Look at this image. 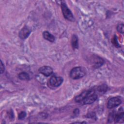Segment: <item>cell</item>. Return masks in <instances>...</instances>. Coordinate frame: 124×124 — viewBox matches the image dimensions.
<instances>
[{"label": "cell", "instance_id": "9c48e42d", "mask_svg": "<svg viewBox=\"0 0 124 124\" xmlns=\"http://www.w3.org/2000/svg\"><path fill=\"white\" fill-rule=\"evenodd\" d=\"M89 93V90H86L82 92L80 94L77 96L75 98V101L77 103H81L83 99L87 96Z\"/></svg>", "mask_w": 124, "mask_h": 124}, {"label": "cell", "instance_id": "6da1fadb", "mask_svg": "<svg viewBox=\"0 0 124 124\" xmlns=\"http://www.w3.org/2000/svg\"><path fill=\"white\" fill-rule=\"evenodd\" d=\"M124 113L123 108H120L118 112L113 111L109 113L108 117V123H110L113 121L115 123H123Z\"/></svg>", "mask_w": 124, "mask_h": 124}, {"label": "cell", "instance_id": "8fae6325", "mask_svg": "<svg viewBox=\"0 0 124 124\" xmlns=\"http://www.w3.org/2000/svg\"><path fill=\"white\" fill-rule=\"evenodd\" d=\"M43 36L45 39L50 42H54L55 40V37L48 31H44L43 33Z\"/></svg>", "mask_w": 124, "mask_h": 124}, {"label": "cell", "instance_id": "4fadbf2b", "mask_svg": "<svg viewBox=\"0 0 124 124\" xmlns=\"http://www.w3.org/2000/svg\"><path fill=\"white\" fill-rule=\"evenodd\" d=\"M124 24L123 23L122 24H119L117 27V31L121 33H122L123 34L124 33Z\"/></svg>", "mask_w": 124, "mask_h": 124}, {"label": "cell", "instance_id": "9a60e30c", "mask_svg": "<svg viewBox=\"0 0 124 124\" xmlns=\"http://www.w3.org/2000/svg\"><path fill=\"white\" fill-rule=\"evenodd\" d=\"M26 116V113L25 111H21L18 115V119L22 120Z\"/></svg>", "mask_w": 124, "mask_h": 124}, {"label": "cell", "instance_id": "277c9868", "mask_svg": "<svg viewBox=\"0 0 124 124\" xmlns=\"http://www.w3.org/2000/svg\"><path fill=\"white\" fill-rule=\"evenodd\" d=\"M61 9L62 13L64 17L68 20V21L73 22L75 21V18L74 17L73 14H72L71 10L68 7L67 4L64 2H62L61 4Z\"/></svg>", "mask_w": 124, "mask_h": 124}, {"label": "cell", "instance_id": "52a82bcc", "mask_svg": "<svg viewBox=\"0 0 124 124\" xmlns=\"http://www.w3.org/2000/svg\"><path fill=\"white\" fill-rule=\"evenodd\" d=\"M39 72L46 77L50 76L53 73V69L49 66H43L38 69Z\"/></svg>", "mask_w": 124, "mask_h": 124}, {"label": "cell", "instance_id": "30bf717a", "mask_svg": "<svg viewBox=\"0 0 124 124\" xmlns=\"http://www.w3.org/2000/svg\"><path fill=\"white\" fill-rule=\"evenodd\" d=\"M71 45L73 49H78V39L76 34H73L71 38Z\"/></svg>", "mask_w": 124, "mask_h": 124}, {"label": "cell", "instance_id": "5b68a950", "mask_svg": "<svg viewBox=\"0 0 124 124\" xmlns=\"http://www.w3.org/2000/svg\"><path fill=\"white\" fill-rule=\"evenodd\" d=\"M122 102L121 98L119 96L113 97L109 98L107 103V108L109 109L113 108L119 106Z\"/></svg>", "mask_w": 124, "mask_h": 124}, {"label": "cell", "instance_id": "2e32d148", "mask_svg": "<svg viewBox=\"0 0 124 124\" xmlns=\"http://www.w3.org/2000/svg\"><path fill=\"white\" fill-rule=\"evenodd\" d=\"M5 70V67L2 61H0V74H2Z\"/></svg>", "mask_w": 124, "mask_h": 124}, {"label": "cell", "instance_id": "7a4b0ae2", "mask_svg": "<svg viewBox=\"0 0 124 124\" xmlns=\"http://www.w3.org/2000/svg\"><path fill=\"white\" fill-rule=\"evenodd\" d=\"M86 74V69L83 67H75L71 69L70 77L73 79H78L83 77Z\"/></svg>", "mask_w": 124, "mask_h": 124}, {"label": "cell", "instance_id": "ac0fdd59", "mask_svg": "<svg viewBox=\"0 0 124 124\" xmlns=\"http://www.w3.org/2000/svg\"><path fill=\"white\" fill-rule=\"evenodd\" d=\"M86 123V122H80L79 123ZM79 123V122H75V123Z\"/></svg>", "mask_w": 124, "mask_h": 124}, {"label": "cell", "instance_id": "e0dca14e", "mask_svg": "<svg viewBox=\"0 0 124 124\" xmlns=\"http://www.w3.org/2000/svg\"><path fill=\"white\" fill-rule=\"evenodd\" d=\"M79 110L78 108H76L73 111V113L75 115H78L79 114Z\"/></svg>", "mask_w": 124, "mask_h": 124}, {"label": "cell", "instance_id": "5bb4252c", "mask_svg": "<svg viewBox=\"0 0 124 124\" xmlns=\"http://www.w3.org/2000/svg\"><path fill=\"white\" fill-rule=\"evenodd\" d=\"M112 43L113 44V45H114L116 47H120V46L118 42L117 37H116V36L115 35L114 36V38L112 39Z\"/></svg>", "mask_w": 124, "mask_h": 124}, {"label": "cell", "instance_id": "ba28073f", "mask_svg": "<svg viewBox=\"0 0 124 124\" xmlns=\"http://www.w3.org/2000/svg\"><path fill=\"white\" fill-rule=\"evenodd\" d=\"M31 30L27 26H24L19 32V37L21 39H26L30 34Z\"/></svg>", "mask_w": 124, "mask_h": 124}, {"label": "cell", "instance_id": "3957f363", "mask_svg": "<svg viewBox=\"0 0 124 124\" xmlns=\"http://www.w3.org/2000/svg\"><path fill=\"white\" fill-rule=\"evenodd\" d=\"M98 95L96 93L94 88L89 90V93L87 96L80 103L83 105H89L93 103L97 99Z\"/></svg>", "mask_w": 124, "mask_h": 124}, {"label": "cell", "instance_id": "7c38bea8", "mask_svg": "<svg viewBox=\"0 0 124 124\" xmlns=\"http://www.w3.org/2000/svg\"><path fill=\"white\" fill-rule=\"evenodd\" d=\"M18 78L22 80H29L30 79V77L28 73L25 72H22L20 73L18 75Z\"/></svg>", "mask_w": 124, "mask_h": 124}, {"label": "cell", "instance_id": "8992f818", "mask_svg": "<svg viewBox=\"0 0 124 124\" xmlns=\"http://www.w3.org/2000/svg\"><path fill=\"white\" fill-rule=\"evenodd\" d=\"M63 78L61 77L52 76L48 81V85L53 87H58L63 82Z\"/></svg>", "mask_w": 124, "mask_h": 124}]
</instances>
